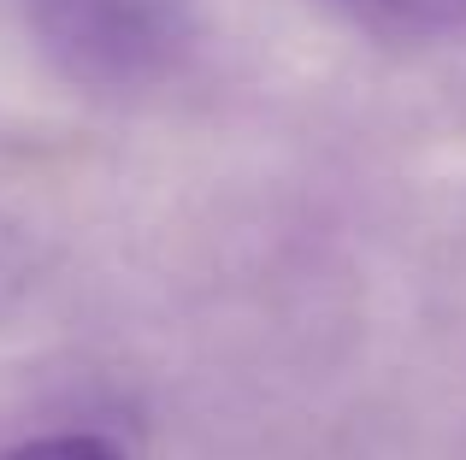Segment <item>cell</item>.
<instances>
[{"instance_id":"obj_1","label":"cell","mask_w":466,"mask_h":460,"mask_svg":"<svg viewBox=\"0 0 466 460\" xmlns=\"http://www.w3.org/2000/svg\"><path fill=\"white\" fill-rule=\"evenodd\" d=\"M30 18L89 83H142L189 42V0H30Z\"/></svg>"},{"instance_id":"obj_3","label":"cell","mask_w":466,"mask_h":460,"mask_svg":"<svg viewBox=\"0 0 466 460\" xmlns=\"http://www.w3.org/2000/svg\"><path fill=\"white\" fill-rule=\"evenodd\" d=\"M0 460H130L118 443L106 437H83V431H59V437H35V443H18Z\"/></svg>"},{"instance_id":"obj_2","label":"cell","mask_w":466,"mask_h":460,"mask_svg":"<svg viewBox=\"0 0 466 460\" xmlns=\"http://www.w3.org/2000/svg\"><path fill=\"white\" fill-rule=\"evenodd\" d=\"M337 12H349L354 24L396 42H420V35H449L466 24V0H330Z\"/></svg>"}]
</instances>
